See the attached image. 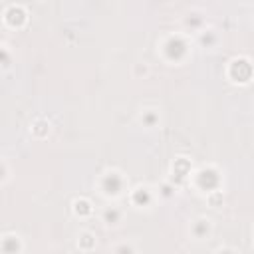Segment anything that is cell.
<instances>
[{
	"label": "cell",
	"instance_id": "5",
	"mask_svg": "<svg viewBox=\"0 0 254 254\" xmlns=\"http://www.w3.org/2000/svg\"><path fill=\"white\" fill-rule=\"evenodd\" d=\"M2 22H4L6 28L20 30V28H24L26 22H28V12H26L24 6H18V4L8 6V8L4 10V14H2Z\"/></svg>",
	"mask_w": 254,
	"mask_h": 254
},
{
	"label": "cell",
	"instance_id": "8",
	"mask_svg": "<svg viewBox=\"0 0 254 254\" xmlns=\"http://www.w3.org/2000/svg\"><path fill=\"white\" fill-rule=\"evenodd\" d=\"M99 218H101V222H103L105 226L115 228V226H119L121 220H123V208H119V206H115V204H107V206L101 208Z\"/></svg>",
	"mask_w": 254,
	"mask_h": 254
},
{
	"label": "cell",
	"instance_id": "17",
	"mask_svg": "<svg viewBox=\"0 0 254 254\" xmlns=\"http://www.w3.org/2000/svg\"><path fill=\"white\" fill-rule=\"evenodd\" d=\"M147 73H149L147 62H137V64L133 65V75H135V77H141V75H147Z\"/></svg>",
	"mask_w": 254,
	"mask_h": 254
},
{
	"label": "cell",
	"instance_id": "6",
	"mask_svg": "<svg viewBox=\"0 0 254 254\" xmlns=\"http://www.w3.org/2000/svg\"><path fill=\"white\" fill-rule=\"evenodd\" d=\"M210 234H212V220L210 218L196 216V218L190 220V224H189V236L192 240L200 242V240H206Z\"/></svg>",
	"mask_w": 254,
	"mask_h": 254
},
{
	"label": "cell",
	"instance_id": "7",
	"mask_svg": "<svg viewBox=\"0 0 254 254\" xmlns=\"http://www.w3.org/2000/svg\"><path fill=\"white\" fill-rule=\"evenodd\" d=\"M24 250V242L20 238V234L16 232H8V234H2L0 236V252H6V254H18Z\"/></svg>",
	"mask_w": 254,
	"mask_h": 254
},
{
	"label": "cell",
	"instance_id": "18",
	"mask_svg": "<svg viewBox=\"0 0 254 254\" xmlns=\"http://www.w3.org/2000/svg\"><path fill=\"white\" fill-rule=\"evenodd\" d=\"M8 179H10V165L4 159H0V185H4Z\"/></svg>",
	"mask_w": 254,
	"mask_h": 254
},
{
	"label": "cell",
	"instance_id": "16",
	"mask_svg": "<svg viewBox=\"0 0 254 254\" xmlns=\"http://www.w3.org/2000/svg\"><path fill=\"white\" fill-rule=\"evenodd\" d=\"M175 192H177V187L167 183V181L161 183L159 189H157V196H163V198H171V196H175Z\"/></svg>",
	"mask_w": 254,
	"mask_h": 254
},
{
	"label": "cell",
	"instance_id": "14",
	"mask_svg": "<svg viewBox=\"0 0 254 254\" xmlns=\"http://www.w3.org/2000/svg\"><path fill=\"white\" fill-rule=\"evenodd\" d=\"M216 34H214V30H206V28H202V30H198V42L202 44V46H206V48H210V46H214L216 44Z\"/></svg>",
	"mask_w": 254,
	"mask_h": 254
},
{
	"label": "cell",
	"instance_id": "4",
	"mask_svg": "<svg viewBox=\"0 0 254 254\" xmlns=\"http://www.w3.org/2000/svg\"><path fill=\"white\" fill-rule=\"evenodd\" d=\"M157 200V190L149 185H139L133 190H129V202L135 208H151Z\"/></svg>",
	"mask_w": 254,
	"mask_h": 254
},
{
	"label": "cell",
	"instance_id": "1",
	"mask_svg": "<svg viewBox=\"0 0 254 254\" xmlns=\"http://www.w3.org/2000/svg\"><path fill=\"white\" fill-rule=\"evenodd\" d=\"M157 52L171 65L183 64L190 54V42L185 34H169L157 44Z\"/></svg>",
	"mask_w": 254,
	"mask_h": 254
},
{
	"label": "cell",
	"instance_id": "2",
	"mask_svg": "<svg viewBox=\"0 0 254 254\" xmlns=\"http://www.w3.org/2000/svg\"><path fill=\"white\" fill-rule=\"evenodd\" d=\"M97 190L105 198H119L129 190V179L119 169H107L97 179Z\"/></svg>",
	"mask_w": 254,
	"mask_h": 254
},
{
	"label": "cell",
	"instance_id": "10",
	"mask_svg": "<svg viewBox=\"0 0 254 254\" xmlns=\"http://www.w3.org/2000/svg\"><path fill=\"white\" fill-rule=\"evenodd\" d=\"M95 244H97V240H95V234H93V232L81 230V232L77 234V248H79V250L89 252V250L95 248Z\"/></svg>",
	"mask_w": 254,
	"mask_h": 254
},
{
	"label": "cell",
	"instance_id": "11",
	"mask_svg": "<svg viewBox=\"0 0 254 254\" xmlns=\"http://www.w3.org/2000/svg\"><path fill=\"white\" fill-rule=\"evenodd\" d=\"M71 208H73V214H75V216H79V218H87V216L93 212L91 202H89L87 198H83V196H81V198H75Z\"/></svg>",
	"mask_w": 254,
	"mask_h": 254
},
{
	"label": "cell",
	"instance_id": "19",
	"mask_svg": "<svg viewBox=\"0 0 254 254\" xmlns=\"http://www.w3.org/2000/svg\"><path fill=\"white\" fill-rule=\"evenodd\" d=\"M111 250H113V252H135L137 248H135L133 244H115Z\"/></svg>",
	"mask_w": 254,
	"mask_h": 254
},
{
	"label": "cell",
	"instance_id": "9",
	"mask_svg": "<svg viewBox=\"0 0 254 254\" xmlns=\"http://www.w3.org/2000/svg\"><path fill=\"white\" fill-rule=\"evenodd\" d=\"M139 123H141L145 129H155V127L161 123L159 109H155V107H145V109H141V113H139Z\"/></svg>",
	"mask_w": 254,
	"mask_h": 254
},
{
	"label": "cell",
	"instance_id": "12",
	"mask_svg": "<svg viewBox=\"0 0 254 254\" xmlns=\"http://www.w3.org/2000/svg\"><path fill=\"white\" fill-rule=\"evenodd\" d=\"M202 24H204V20H202L200 16H196L194 12H189L187 16H183V26H185L187 30H190V32L202 30Z\"/></svg>",
	"mask_w": 254,
	"mask_h": 254
},
{
	"label": "cell",
	"instance_id": "3",
	"mask_svg": "<svg viewBox=\"0 0 254 254\" xmlns=\"http://www.w3.org/2000/svg\"><path fill=\"white\" fill-rule=\"evenodd\" d=\"M220 171L212 165H204L200 167L198 171L192 173V187L198 190V192H212L220 187Z\"/></svg>",
	"mask_w": 254,
	"mask_h": 254
},
{
	"label": "cell",
	"instance_id": "13",
	"mask_svg": "<svg viewBox=\"0 0 254 254\" xmlns=\"http://www.w3.org/2000/svg\"><path fill=\"white\" fill-rule=\"evenodd\" d=\"M30 131H32V135H34V137H38V139H44V137L50 133V123H48L46 119H36Z\"/></svg>",
	"mask_w": 254,
	"mask_h": 254
},
{
	"label": "cell",
	"instance_id": "15",
	"mask_svg": "<svg viewBox=\"0 0 254 254\" xmlns=\"http://www.w3.org/2000/svg\"><path fill=\"white\" fill-rule=\"evenodd\" d=\"M12 60H14L12 50H10L6 44L0 42V67H2V69H8V67L12 65Z\"/></svg>",
	"mask_w": 254,
	"mask_h": 254
}]
</instances>
